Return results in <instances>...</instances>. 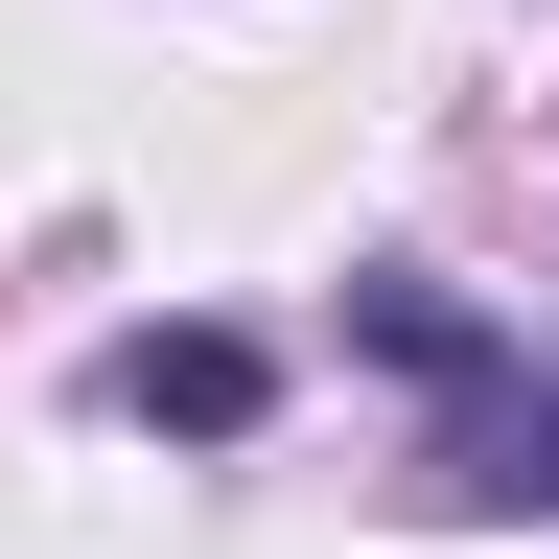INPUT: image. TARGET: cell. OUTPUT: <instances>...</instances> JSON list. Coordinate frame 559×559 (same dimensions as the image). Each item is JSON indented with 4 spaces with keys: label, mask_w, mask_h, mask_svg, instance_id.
I'll return each mask as SVG.
<instances>
[{
    "label": "cell",
    "mask_w": 559,
    "mask_h": 559,
    "mask_svg": "<svg viewBox=\"0 0 559 559\" xmlns=\"http://www.w3.org/2000/svg\"><path fill=\"white\" fill-rule=\"evenodd\" d=\"M349 326H373L396 373H443V513H536V489H559V396L443 304V280H349Z\"/></svg>",
    "instance_id": "cell-1"
},
{
    "label": "cell",
    "mask_w": 559,
    "mask_h": 559,
    "mask_svg": "<svg viewBox=\"0 0 559 559\" xmlns=\"http://www.w3.org/2000/svg\"><path fill=\"white\" fill-rule=\"evenodd\" d=\"M117 396H140V419H187V443H234V419H257V349H234V326H140V349H117Z\"/></svg>",
    "instance_id": "cell-2"
}]
</instances>
